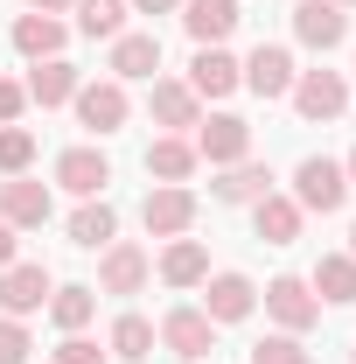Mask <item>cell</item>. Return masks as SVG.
<instances>
[{"mask_svg":"<svg viewBox=\"0 0 356 364\" xmlns=\"http://www.w3.org/2000/svg\"><path fill=\"white\" fill-rule=\"evenodd\" d=\"M343 196H350V182H343V161H328V154H308L301 168H294V203L301 210H343Z\"/></svg>","mask_w":356,"mask_h":364,"instance_id":"1","label":"cell"},{"mask_svg":"<svg viewBox=\"0 0 356 364\" xmlns=\"http://www.w3.org/2000/svg\"><path fill=\"white\" fill-rule=\"evenodd\" d=\"M49 294H56V287H49V267L43 259H14V267H0V316H35V309H43Z\"/></svg>","mask_w":356,"mask_h":364,"instance_id":"2","label":"cell"},{"mask_svg":"<svg viewBox=\"0 0 356 364\" xmlns=\"http://www.w3.org/2000/svg\"><path fill=\"white\" fill-rule=\"evenodd\" d=\"M266 309H272V322H279L287 336H301V329H314V322H321V294H308V280L279 273V280L266 287Z\"/></svg>","mask_w":356,"mask_h":364,"instance_id":"3","label":"cell"},{"mask_svg":"<svg viewBox=\"0 0 356 364\" xmlns=\"http://www.w3.org/2000/svg\"><path fill=\"white\" fill-rule=\"evenodd\" d=\"M196 154H203V161H217V168H230V161H245V154H252V127H245L238 112L196 119Z\"/></svg>","mask_w":356,"mask_h":364,"instance_id":"4","label":"cell"},{"mask_svg":"<svg viewBox=\"0 0 356 364\" xmlns=\"http://www.w3.org/2000/svg\"><path fill=\"white\" fill-rule=\"evenodd\" d=\"M140 225L154 231V238H182V231L196 225V196H189L182 182H161V189L140 203Z\"/></svg>","mask_w":356,"mask_h":364,"instance_id":"5","label":"cell"},{"mask_svg":"<svg viewBox=\"0 0 356 364\" xmlns=\"http://www.w3.org/2000/svg\"><path fill=\"white\" fill-rule=\"evenodd\" d=\"M287 98L301 105V119H335L350 105V85H343V70H301Z\"/></svg>","mask_w":356,"mask_h":364,"instance_id":"6","label":"cell"},{"mask_svg":"<svg viewBox=\"0 0 356 364\" xmlns=\"http://www.w3.org/2000/svg\"><path fill=\"white\" fill-rule=\"evenodd\" d=\"M238 77H245V85L259 91V98H287L301 70H294V56H287L279 43H259L252 56H245V63H238Z\"/></svg>","mask_w":356,"mask_h":364,"instance_id":"7","label":"cell"},{"mask_svg":"<svg viewBox=\"0 0 356 364\" xmlns=\"http://www.w3.org/2000/svg\"><path fill=\"white\" fill-rule=\"evenodd\" d=\"M126 85L119 77H105V85H77V119H84L91 134H119L126 127Z\"/></svg>","mask_w":356,"mask_h":364,"instance_id":"8","label":"cell"},{"mask_svg":"<svg viewBox=\"0 0 356 364\" xmlns=\"http://www.w3.org/2000/svg\"><path fill=\"white\" fill-rule=\"evenodd\" d=\"M161 343L175 350V358H210L217 350V322L203 316V309H168V322H161Z\"/></svg>","mask_w":356,"mask_h":364,"instance_id":"9","label":"cell"},{"mask_svg":"<svg viewBox=\"0 0 356 364\" xmlns=\"http://www.w3.org/2000/svg\"><path fill=\"white\" fill-rule=\"evenodd\" d=\"M294 36L308 49H335L350 36V14H343L335 0H301V7H294Z\"/></svg>","mask_w":356,"mask_h":364,"instance_id":"10","label":"cell"},{"mask_svg":"<svg viewBox=\"0 0 356 364\" xmlns=\"http://www.w3.org/2000/svg\"><path fill=\"white\" fill-rule=\"evenodd\" d=\"M56 182H63L70 196H105V182H112V161H105L98 147H70V154H56Z\"/></svg>","mask_w":356,"mask_h":364,"instance_id":"11","label":"cell"},{"mask_svg":"<svg viewBox=\"0 0 356 364\" xmlns=\"http://www.w3.org/2000/svg\"><path fill=\"white\" fill-rule=\"evenodd\" d=\"M0 218H7V225H14V231L43 225V218H49V182L7 176V182H0Z\"/></svg>","mask_w":356,"mask_h":364,"instance_id":"12","label":"cell"},{"mask_svg":"<svg viewBox=\"0 0 356 364\" xmlns=\"http://www.w3.org/2000/svg\"><path fill=\"white\" fill-rule=\"evenodd\" d=\"M252 309H259V287H252L245 273H217L210 294H203V316L210 322H245Z\"/></svg>","mask_w":356,"mask_h":364,"instance_id":"13","label":"cell"},{"mask_svg":"<svg viewBox=\"0 0 356 364\" xmlns=\"http://www.w3.org/2000/svg\"><path fill=\"white\" fill-rule=\"evenodd\" d=\"M238 85L245 77H238V56L230 49H196V63H189V91L196 98H230Z\"/></svg>","mask_w":356,"mask_h":364,"instance_id":"14","label":"cell"},{"mask_svg":"<svg viewBox=\"0 0 356 364\" xmlns=\"http://www.w3.org/2000/svg\"><path fill=\"white\" fill-rule=\"evenodd\" d=\"M147 273H154V259H147L140 245H105L98 287H105V294H140V287H147Z\"/></svg>","mask_w":356,"mask_h":364,"instance_id":"15","label":"cell"},{"mask_svg":"<svg viewBox=\"0 0 356 364\" xmlns=\"http://www.w3.org/2000/svg\"><path fill=\"white\" fill-rule=\"evenodd\" d=\"M182 28H189L203 49H217L223 36L238 28V0H189V7H182Z\"/></svg>","mask_w":356,"mask_h":364,"instance_id":"16","label":"cell"},{"mask_svg":"<svg viewBox=\"0 0 356 364\" xmlns=\"http://www.w3.org/2000/svg\"><path fill=\"white\" fill-rule=\"evenodd\" d=\"M28 98H35V105H70V98H77V70H70V63H63V56H43V63H35V70H28Z\"/></svg>","mask_w":356,"mask_h":364,"instance_id":"17","label":"cell"},{"mask_svg":"<svg viewBox=\"0 0 356 364\" xmlns=\"http://www.w3.org/2000/svg\"><path fill=\"white\" fill-rule=\"evenodd\" d=\"M112 70L119 77H154L161 70V36H112Z\"/></svg>","mask_w":356,"mask_h":364,"instance_id":"18","label":"cell"},{"mask_svg":"<svg viewBox=\"0 0 356 364\" xmlns=\"http://www.w3.org/2000/svg\"><path fill=\"white\" fill-rule=\"evenodd\" d=\"M252 225H259L266 245H294V238H301V203H294V196H259V218H252Z\"/></svg>","mask_w":356,"mask_h":364,"instance_id":"19","label":"cell"},{"mask_svg":"<svg viewBox=\"0 0 356 364\" xmlns=\"http://www.w3.org/2000/svg\"><path fill=\"white\" fill-rule=\"evenodd\" d=\"M259 196H272V168H259V161H230L217 182V203H259Z\"/></svg>","mask_w":356,"mask_h":364,"instance_id":"20","label":"cell"},{"mask_svg":"<svg viewBox=\"0 0 356 364\" xmlns=\"http://www.w3.org/2000/svg\"><path fill=\"white\" fill-rule=\"evenodd\" d=\"M161 280H168V287H196V280H210V252H203L196 238H175V245L161 252Z\"/></svg>","mask_w":356,"mask_h":364,"instance_id":"21","label":"cell"},{"mask_svg":"<svg viewBox=\"0 0 356 364\" xmlns=\"http://www.w3.org/2000/svg\"><path fill=\"white\" fill-rule=\"evenodd\" d=\"M147 112H154L161 127H196V91L175 85V77H154V98H147Z\"/></svg>","mask_w":356,"mask_h":364,"instance_id":"22","label":"cell"},{"mask_svg":"<svg viewBox=\"0 0 356 364\" xmlns=\"http://www.w3.org/2000/svg\"><path fill=\"white\" fill-rule=\"evenodd\" d=\"M14 49L35 56V63L56 56V49H63V21H56V14H21V21H14Z\"/></svg>","mask_w":356,"mask_h":364,"instance_id":"23","label":"cell"},{"mask_svg":"<svg viewBox=\"0 0 356 364\" xmlns=\"http://www.w3.org/2000/svg\"><path fill=\"white\" fill-rule=\"evenodd\" d=\"M189 168H196V140H154L147 147V176H161V182H189Z\"/></svg>","mask_w":356,"mask_h":364,"instance_id":"24","label":"cell"},{"mask_svg":"<svg viewBox=\"0 0 356 364\" xmlns=\"http://www.w3.org/2000/svg\"><path fill=\"white\" fill-rule=\"evenodd\" d=\"M112 231H119V218H112V203H105V196L91 203V196H84V210L70 218V245H112Z\"/></svg>","mask_w":356,"mask_h":364,"instance_id":"25","label":"cell"},{"mask_svg":"<svg viewBox=\"0 0 356 364\" xmlns=\"http://www.w3.org/2000/svg\"><path fill=\"white\" fill-rule=\"evenodd\" d=\"M314 287H321V301H356V259L350 252H328L314 267Z\"/></svg>","mask_w":356,"mask_h":364,"instance_id":"26","label":"cell"},{"mask_svg":"<svg viewBox=\"0 0 356 364\" xmlns=\"http://www.w3.org/2000/svg\"><path fill=\"white\" fill-rule=\"evenodd\" d=\"M91 309H98L91 287H56V294H49V316H56V329H70V336L91 322Z\"/></svg>","mask_w":356,"mask_h":364,"instance_id":"27","label":"cell"},{"mask_svg":"<svg viewBox=\"0 0 356 364\" xmlns=\"http://www.w3.org/2000/svg\"><path fill=\"white\" fill-rule=\"evenodd\" d=\"M112 350H119L126 364H140L147 350H154V322H147V316H119V322H112Z\"/></svg>","mask_w":356,"mask_h":364,"instance_id":"28","label":"cell"},{"mask_svg":"<svg viewBox=\"0 0 356 364\" xmlns=\"http://www.w3.org/2000/svg\"><path fill=\"white\" fill-rule=\"evenodd\" d=\"M77 28L84 36H119L126 28V0H77Z\"/></svg>","mask_w":356,"mask_h":364,"instance_id":"29","label":"cell"},{"mask_svg":"<svg viewBox=\"0 0 356 364\" xmlns=\"http://www.w3.org/2000/svg\"><path fill=\"white\" fill-rule=\"evenodd\" d=\"M35 161V134L28 127H0V176H21Z\"/></svg>","mask_w":356,"mask_h":364,"instance_id":"30","label":"cell"},{"mask_svg":"<svg viewBox=\"0 0 356 364\" xmlns=\"http://www.w3.org/2000/svg\"><path fill=\"white\" fill-rule=\"evenodd\" d=\"M252 364H314V358L301 350V336H266V343L252 350Z\"/></svg>","mask_w":356,"mask_h":364,"instance_id":"31","label":"cell"},{"mask_svg":"<svg viewBox=\"0 0 356 364\" xmlns=\"http://www.w3.org/2000/svg\"><path fill=\"white\" fill-rule=\"evenodd\" d=\"M0 364H28V329L14 316H0Z\"/></svg>","mask_w":356,"mask_h":364,"instance_id":"32","label":"cell"},{"mask_svg":"<svg viewBox=\"0 0 356 364\" xmlns=\"http://www.w3.org/2000/svg\"><path fill=\"white\" fill-rule=\"evenodd\" d=\"M56 364H105V350L84 343V336H63V343H56Z\"/></svg>","mask_w":356,"mask_h":364,"instance_id":"33","label":"cell"},{"mask_svg":"<svg viewBox=\"0 0 356 364\" xmlns=\"http://www.w3.org/2000/svg\"><path fill=\"white\" fill-rule=\"evenodd\" d=\"M21 105H28V91L14 85V77H0V127H14V119H21Z\"/></svg>","mask_w":356,"mask_h":364,"instance_id":"34","label":"cell"},{"mask_svg":"<svg viewBox=\"0 0 356 364\" xmlns=\"http://www.w3.org/2000/svg\"><path fill=\"white\" fill-rule=\"evenodd\" d=\"M0 267H14V225L0 218Z\"/></svg>","mask_w":356,"mask_h":364,"instance_id":"35","label":"cell"},{"mask_svg":"<svg viewBox=\"0 0 356 364\" xmlns=\"http://www.w3.org/2000/svg\"><path fill=\"white\" fill-rule=\"evenodd\" d=\"M126 7H140V14H161V7H175V0H126Z\"/></svg>","mask_w":356,"mask_h":364,"instance_id":"36","label":"cell"},{"mask_svg":"<svg viewBox=\"0 0 356 364\" xmlns=\"http://www.w3.org/2000/svg\"><path fill=\"white\" fill-rule=\"evenodd\" d=\"M56 7H77V0H35V14H56Z\"/></svg>","mask_w":356,"mask_h":364,"instance_id":"37","label":"cell"},{"mask_svg":"<svg viewBox=\"0 0 356 364\" xmlns=\"http://www.w3.org/2000/svg\"><path fill=\"white\" fill-rule=\"evenodd\" d=\"M343 176H350V182H356V154H350V168H343Z\"/></svg>","mask_w":356,"mask_h":364,"instance_id":"38","label":"cell"},{"mask_svg":"<svg viewBox=\"0 0 356 364\" xmlns=\"http://www.w3.org/2000/svg\"><path fill=\"white\" fill-rule=\"evenodd\" d=\"M350 245H356V225H350ZM350 259H356V252H350Z\"/></svg>","mask_w":356,"mask_h":364,"instance_id":"39","label":"cell"},{"mask_svg":"<svg viewBox=\"0 0 356 364\" xmlns=\"http://www.w3.org/2000/svg\"><path fill=\"white\" fill-rule=\"evenodd\" d=\"M335 7H356V0H335Z\"/></svg>","mask_w":356,"mask_h":364,"instance_id":"40","label":"cell"},{"mask_svg":"<svg viewBox=\"0 0 356 364\" xmlns=\"http://www.w3.org/2000/svg\"><path fill=\"white\" fill-rule=\"evenodd\" d=\"M350 364H356V358H350Z\"/></svg>","mask_w":356,"mask_h":364,"instance_id":"41","label":"cell"}]
</instances>
